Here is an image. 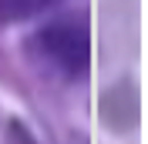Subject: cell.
<instances>
[{
    "label": "cell",
    "instance_id": "2",
    "mask_svg": "<svg viewBox=\"0 0 148 144\" xmlns=\"http://www.w3.org/2000/svg\"><path fill=\"white\" fill-rule=\"evenodd\" d=\"M57 0H0V20L14 24V20H30L37 14L51 10Z\"/></svg>",
    "mask_w": 148,
    "mask_h": 144
},
{
    "label": "cell",
    "instance_id": "1",
    "mask_svg": "<svg viewBox=\"0 0 148 144\" xmlns=\"http://www.w3.org/2000/svg\"><path fill=\"white\" fill-rule=\"evenodd\" d=\"M30 50L57 77L77 81L91 67V30L81 20H54L30 37Z\"/></svg>",
    "mask_w": 148,
    "mask_h": 144
}]
</instances>
